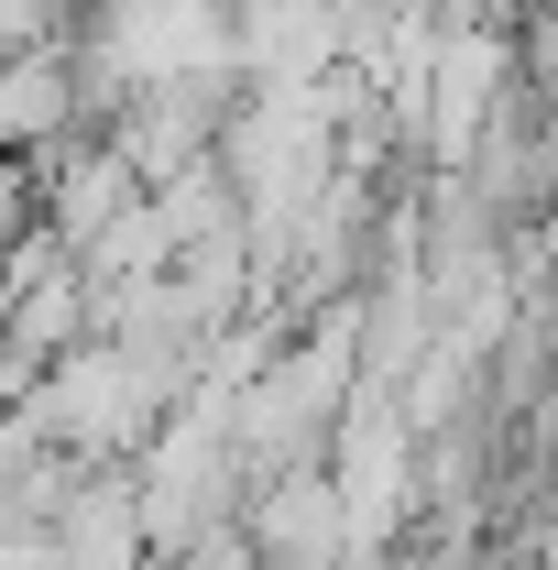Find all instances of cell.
<instances>
[{
  "mask_svg": "<svg viewBox=\"0 0 558 570\" xmlns=\"http://www.w3.org/2000/svg\"><path fill=\"white\" fill-rule=\"evenodd\" d=\"M67 121V67H11L0 77V132L22 142V132H56Z\"/></svg>",
  "mask_w": 558,
  "mask_h": 570,
  "instance_id": "1",
  "label": "cell"
}]
</instances>
